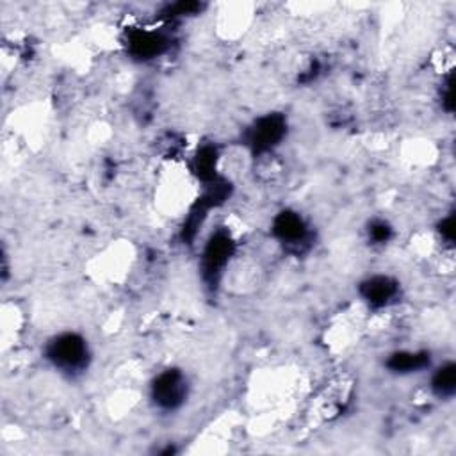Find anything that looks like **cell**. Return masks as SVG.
<instances>
[{
    "instance_id": "cell-6",
    "label": "cell",
    "mask_w": 456,
    "mask_h": 456,
    "mask_svg": "<svg viewBox=\"0 0 456 456\" xmlns=\"http://www.w3.org/2000/svg\"><path fill=\"white\" fill-rule=\"evenodd\" d=\"M399 292L396 280L385 275H374L360 284V294L364 301L372 308H383L394 301Z\"/></svg>"
},
{
    "instance_id": "cell-8",
    "label": "cell",
    "mask_w": 456,
    "mask_h": 456,
    "mask_svg": "<svg viewBox=\"0 0 456 456\" xmlns=\"http://www.w3.org/2000/svg\"><path fill=\"white\" fill-rule=\"evenodd\" d=\"M431 390L440 399H451L456 392V365L452 362L442 364L431 376Z\"/></svg>"
},
{
    "instance_id": "cell-5",
    "label": "cell",
    "mask_w": 456,
    "mask_h": 456,
    "mask_svg": "<svg viewBox=\"0 0 456 456\" xmlns=\"http://www.w3.org/2000/svg\"><path fill=\"white\" fill-rule=\"evenodd\" d=\"M273 236L291 248L303 244L308 237V225L294 211H282L273 220Z\"/></svg>"
},
{
    "instance_id": "cell-11",
    "label": "cell",
    "mask_w": 456,
    "mask_h": 456,
    "mask_svg": "<svg viewBox=\"0 0 456 456\" xmlns=\"http://www.w3.org/2000/svg\"><path fill=\"white\" fill-rule=\"evenodd\" d=\"M369 236H371L372 241H376V243H385V241H388V237H390V227H388L385 221H376V223L371 227Z\"/></svg>"
},
{
    "instance_id": "cell-4",
    "label": "cell",
    "mask_w": 456,
    "mask_h": 456,
    "mask_svg": "<svg viewBox=\"0 0 456 456\" xmlns=\"http://www.w3.org/2000/svg\"><path fill=\"white\" fill-rule=\"evenodd\" d=\"M234 255V241L230 234L218 230L209 239L205 250H204V271L205 276L212 282H218V278L223 275L225 268L230 262V257Z\"/></svg>"
},
{
    "instance_id": "cell-7",
    "label": "cell",
    "mask_w": 456,
    "mask_h": 456,
    "mask_svg": "<svg viewBox=\"0 0 456 456\" xmlns=\"http://www.w3.org/2000/svg\"><path fill=\"white\" fill-rule=\"evenodd\" d=\"M129 52L138 60H154L168 49V38L163 33L136 29L129 35Z\"/></svg>"
},
{
    "instance_id": "cell-12",
    "label": "cell",
    "mask_w": 456,
    "mask_h": 456,
    "mask_svg": "<svg viewBox=\"0 0 456 456\" xmlns=\"http://www.w3.org/2000/svg\"><path fill=\"white\" fill-rule=\"evenodd\" d=\"M440 236L447 244H452L454 241V216L449 214L440 221Z\"/></svg>"
},
{
    "instance_id": "cell-1",
    "label": "cell",
    "mask_w": 456,
    "mask_h": 456,
    "mask_svg": "<svg viewBox=\"0 0 456 456\" xmlns=\"http://www.w3.org/2000/svg\"><path fill=\"white\" fill-rule=\"evenodd\" d=\"M49 362L63 372H79L88 365L90 349L86 340L77 333L56 335L47 344Z\"/></svg>"
},
{
    "instance_id": "cell-9",
    "label": "cell",
    "mask_w": 456,
    "mask_h": 456,
    "mask_svg": "<svg viewBox=\"0 0 456 456\" xmlns=\"http://www.w3.org/2000/svg\"><path fill=\"white\" fill-rule=\"evenodd\" d=\"M388 369L399 374H410L415 371H420L422 367L429 365V355L428 353H417V351H399L394 353L388 360Z\"/></svg>"
},
{
    "instance_id": "cell-3",
    "label": "cell",
    "mask_w": 456,
    "mask_h": 456,
    "mask_svg": "<svg viewBox=\"0 0 456 456\" xmlns=\"http://www.w3.org/2000/svg\"><path fill=\"white\" fill-rule=\"evenodd\" d=\"M188 396V380L177 369L163 371L152 383V399L163 410L182 406Z\"/></svg>"
},
{
    "instance_id": "cell-2",
    "label": "cell",
    "mask_w": 456,
    "mask_h": 456,
    "mask_svg": "<svg viewBox=\"0 0 456 456\" xmlns=\"http://www.w3.org/2000/svg\"><path fill=\"white\" fill-rule=\"evenodd\" d=\"M287 132V122L282 115L271 113L259 118L248 131L246 145L252 148L253 154L266 157L273 152Z\"/></svg>"
},
{
    "instance_id": "cell-10",
    "label": "cell",
    "mask_w": 456,
    "mask_h": 456,
    "mask_svg": "<svg viewBox=\"0 0 456 456\" xmlns=\"http://www.w3.org/2000/svg\"><path fill=\"white\" fill-rule=\"evenodd\" d=\"M218 161H220V154L216 150V147H204L198 150V154L193 159V173L209 182V180H216V168H218Z\"/></svg>"
}]
</instances>
